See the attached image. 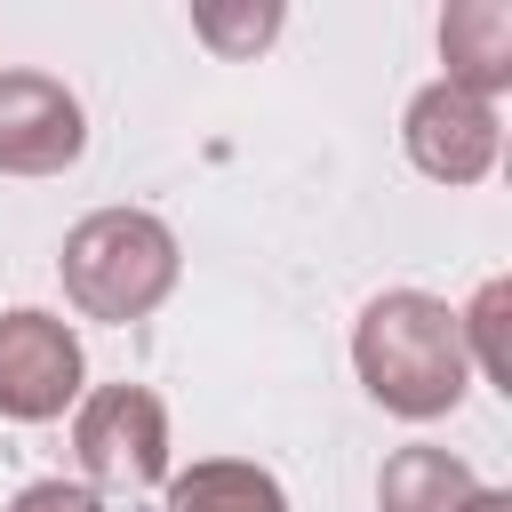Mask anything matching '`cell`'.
Instances as JSON below:
<instances>
[{
	"label": "cell",
	"instance_id": "6da1fadb",
	"mask_svg": "<svg viewBox=\"0 0 512 512\" xmlns=\"http://www.w3.org/2000/svg\"><path fill=\"white\" fill-rule=\"evenodd\" d=\"M352 368L368 384V400L400 424H440L464 408L472 392V360H464V328L456 304L424 296V288H384L368 296V312L352 320Z\"/></svg>",
	"mask_w": 512,
	"mask_h": 512
},
{
	"label": "cell",
	"instance_id": "7a4b0ae2",
	"mask_svg": "<svg viewBox=\"0 0 512 512\" xmlns=\"http://www.w3.org/2000/svg\"><path fill=\"white\" fill-rule=\"evenodd\" d=\"M56 272H64V296H72L80 320L128 328V320H152L168 304V288L184 272V248L152 208H96L64 232Z\"/></svg>",
	"mask_w": 512,
	"mask_h": 512
},
{
	"label": "cell",
	"instance_id": "3957f363",
	"mask_svg": "<svg viewBox=\"0 0 512 512\" xmlns=\"http://www.w3.org/2000/svg\"><path fill=\"white\" fill-rule=\"evenodd\" d=\"M72 456L88 488H160L168 480V408L144 384H96L72 408Z\"/></svg>",
	"mask_w": 512,
	"mask_h": 512
},
{
	"label": "cell",
	"instance_id": "277c9868",
	"mask_svg": "<svg viewBox=\"0 0 512 512\" xmlns=\"http://www.w3.org/2000/svg\"><path fill=\"white\" fill-rule=\"evenodd\" d=\"M80 392H88V360H80L72 320H56L40 304L0 312V416L48 424V416L80 408Z\"/></svg>",
	"mask_w": 512,
	"mask_h": 512
},
{
	"label": "cell",
	"instance_id": "5b68a950",
	"mask_svg": "<svg viewBox=\"0 0 512 512\" xmlns=\"http://www.w3.org/2000/svg\"><path fill=\"white\" fill-rule=\"evenodd\" d=\"M400 144L432 184H480L504 152V120H496V104H480L448 80H424L400 112Z\"/></svg>",
	"mask_w": 512,
	"mask_h": 512
},
{
	"label": "cell",
	"instance_id": "8992f818",
	"mask_svg": "<svg viewBox=\"0 0 512 512\" xmlns=\"http://www.w3.org/2000/svg\"><path fill=\"white\" fill-rule=\"evenodd\" d=\"M88 152V112L56 72H0V176H64Z\"/></svg>",
	"mask_w": 512,
	"mask_h": 512
},
{
	"label": "cell",
	"instance_id": "52a82bcc",
	"mask_svg": "<svg viewBox=\"0 0 512 512\" xmlns=\"http://www.w3.org/2000/svg\"><path fill=\"white\" fill-rule=\"evenodd\" d=\"M440 80L496 104L512 88V0H448L440 8Z\"/></svg>",
	"mask_w": 512,
	"mask_h": 512
},
{
	"label": "cell",
	"instance_id": "ba28073f",
	"mask_svg": "<svg viewBox=\"0 0 512 512\" xmlns=\"http://www.w3.org/2000/svg\"><path fill=\"white\" fill-rule=\"evenodd\" d=\"M480 488H488V480H480L456 448L416 440V448H392V456H384V472H376V512H464Z\"/></svg>",
	"mask_w": 512,
	"mask_h": 512
},
{
	"label": "cell",
	"instance_id": "9c48e42d",
	"mask_svg": "<svg viewBox=\"0 0 512 512\" xmlns=\"http://www.w3.org/2000/svg\"><path fill=\"white\" fill-rule=\"evenodd\" d=\"M160 512H288V488L264 464L200 456L192 472H168V504Z\"/></svg>",
	"mask_w": 512,
	"mask_h": 512
},
{
	"label": "cell",
	"instance_id": "30bf717a",
	"mask_svg": "<svg viewBox=\"0 0 512 512\" xmlns=\"http://www.w3.org/2000/svg\"><path fill=\"white\" fill-rule=\"evenodd\" d=\"M280 24H288L280 0H200V8H192V32H200L216 56H256V48L280 40Z\"/></svg>",
	"mask_w": 512,
	"mask_h": 512
},
{
	"label": "cell",
	"instance_id": "8fae6325",
	"mask_svg": "<svg viewBox=\"0 0 512 512\" xmlns=\"http://www.w3.org/2000/svg\"><path fill=\"white\" fill-rule=\"evenodd\" d=\"M504 320H512V280H480V296L456 312V328H464V360L496 384V392H512V352H504Z\"/></svg>",
	"mask_w": 512,
	"mask_h": 512
},
{
	"label": "cell",
	"instance_id": "7c38bea8",
	"mask_svg": "<svg viewBox=\"0 0 512 512\" xmlns=\"http://www.w3.org/2000/svg\"><path fill=\"white\" fill-rule=\"evenodd\" d=\"M8 512H104V496L88 480H32V488H16Z\"/></svg>",
	"mask_w": 512,
	"mask_h": 512
},
{
	"label": "cell",
	"instance_id": "4fadbf2b",
	"mask_svg": "<svg viewBox=\"0 0 512 512\" xmlns=\"http://www.w3.org/2000/svg\"><path fill=\"white\" fill-rule=\"evenodd\" d=\"M464 512H512V488H480V496H472Z\"/></svg>",
	"mask_w": 512,
	"mask_h": 512
}]
</instances>
